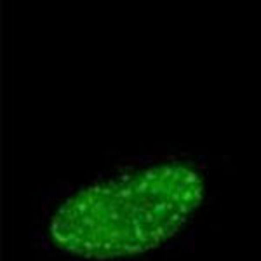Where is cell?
Returning a JSON list of instances; mask_svg holds the SVG:
<instances>
[{
    "label": "cell",
    "instance_id": "obj_1",
    "mask_svg": "<svg viewBox=\"0 0 261 261\" xmlns=\"http://www.w3.org/2000/svg\"><path fill=\"white\" fill-rule=\"evenodd\" d=\"M202 197L204 181L192 166H153L71 195L54 214L50 237L89 259L141 254L172 237Z\"/></svg>",
    "mask_w": 261,
    "mask_h": 261
}]
</instances>
